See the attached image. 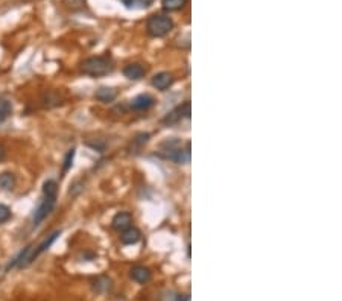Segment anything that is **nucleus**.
Returning <instances> with one entry per match:
<instances>
[{
	"instance_id": "obj_1",
	"label": "nucleus",
	"mask_w": 342,
	"mask_h": 301,
	"mask_svg": "<svg viewBox=\"0 0 342 301\" xmlns=\"http://www.w3.org/2000/svg\"><path fill=\"white\" fill-rule=\"evenodd\" d=\"M160 157H163L166 160L174 161L178 165H186L190 161V143L186 145V148H182L179 140H166L162 145L160 149Z\"/></svg>"
},
{
	"instance_id": "obj_2",
	"label": "nucleus",
	"mask_w": 342,
	"mask_h": 301,
	"mask_svg": "<svg viewBox=\"0 0 342 301\" xmlns=\"http://www.w3.org/2000/svg\"><path fill=\"white\" fill-rule=\"evenodd\" d=\"M114 70V64L110 56H91L82 61L81 72L87 76L100 78L107 76Z\"/></svg>"
},
{
	"instance_id": "obj_3",
	"label": "nucleus",
	"mask_w": 342,
	"mask_h": 301,
	"mask_svg": "<svg viewBox=\"0 0 342 301\" xmlns=\"http://www.w3.org/2000/svg\"><path fill=\"white\" fill-rule=\"evenodd\" d=\"M146 29H147V33H149L151 37L162 38V37H166L167 33L174 29V21L169 16L154 14V16H151L149 18H147Z\"/></svg>"
},
{
	"instance_id": "obj_4",
	"label": "nucleus",
	"mask_w": 342,
	"mask_h": 301,
	"mask_svg": "<svg viewBox=\"0 0 342 301\" xmlns=\"http://www.w3.org/2000/svg\"><path fill=\"white\" fill-rule=\"evenodd\" d=\"M55 204H56V196H44V200L38 205L35 213H33V217H32L33 225H38L40 222H43L44 219L50 215V212L53 210Z\"/></svg>"
},
{
	"instance_id": "obj_5",
	"label": "nucleus",
	"mask_w": 342,
	"mask_h": 301,
	"mask_svg": "<svg viewBox=\"0 0 342 301\" xmlns=\"http://www.w3.org/2000/svg\"><path fill=\"white\" fill-rule=\"evenodd\" d=\"M189 117H190V102L186 100L182 105H178L175 110L167 113L166 117L163 119V123L164 125H175L178 122H181L182 119H189Z\"/></svg>"
},
{
	"instance_id": "obj_6",
	"label": "nucleus",
	"mask_w": 342,
	"mask_h": 301,
	"mask_svg": "<svg viewBox=\"0 0 342 301\" xmlns=\"http://www.w3.org/2000/svg\"><path fill=\"white\" fill-rule=\"evenodd\" d=\"M154 105H155V98L149 93L139 95L131 100V108L135 111H146L152 108Z\"/></svg>"
},
{
	"instance_id": "obj_7",
	"label": "nucleus",
	"mask_w": 342,
	"mask_h": 301,
	"mask_svg": "<svg viewBox=\"0 0 342 301\" xmlns=\"http://www.w3.org/2000/svg\"><path fill=\"white\" fill-rule=\"evenodd\" d=\"M151 271L149 268H146V266H142V265H135L131 268L130 271V277L135 282V283H140V284H145L151 280Z\"/></svg>"
},
{
	"instance_id": "obj_8",
	"label": "nucleus",
	"mask_w": 342,
	"mask_h": 301,
	"mask_svg": "<svg viewBox=\"0 0 342 301\" xmlns=\"http://www.w3.org/2000/svg\"><path fill=\"white\" fill-rule=\"evenodd\" d=\"M132 224V215L128 213V212H119L114 215L113 217V221H111V225L114 230H117V231H123V230H127L128 227H131Z\"/></svg>"
},
{
	"instance_id": "obj_9",
	"label": "nucleus",
	"mask_w": 342,
	"mask_h": 301,
	"mask_svg": "<svg viewBox=\"0 0 342 301\" xmlns=\"http://www.w3.org/2000/svg\"><path fill=\"white\" fill-rule=\"evenodd\" d=\"M60 234H61V231H60V230H56L55 233H52L50 236H48V237H46V239L41 242V244H40L38 247H35V250L32 251V256H31V263H32L33 260H35L38 256H41V254H43L44 251H48V250L52 247V244H53V242H55L56 239H58V236H60Z\"/></svg>"
},
{
	"instance_id": "obj_10",
	"label": "nucleus",
	"mask_w": 342,
	"mask_h": 301,
	"mask_svg": "<svg viewBox=\"0 0 342 301\" xmlns=\"http://www.w3.org/2000/svg\"><path fill=\"white\" fill-rule=\"evenodd\" d=\"M140 237H142L140 230L131 225V227H128L127 230L122 231L120 242H122L123 245H134V244H137V242L140 240Z\"/></svg>"
},
{
	"instance_id": "obj_11",
	"label": "nucleus",
	"mask_w": 342,
	"mask_h": 301,
	"mask_svg": "<svg viewBox=\"0 0 342 301\" xmlns=\"http://www.w3.org/2000/svg\"><path fill=\"white\" fill-rule=\"evenodd\" d=\"M172 83H174V78L170 76L167 72H160L152 78V85L160 91L167 90L170 85H172Z\"/></svg>"
},
{
	"instance_id": "obj_12",
	"label": "nucleus",
	"mask_w": 342,
	"mask_h": 301,
	"mask_svg": "<svg viewBox=\"0 0 342 301\" xmlns=\"http://www.w3.org/2000/svg\"><path fill=\"white\" fill-rule=\"evenodd\" d=\"M146 70L142 64H128L123 68V75L131 81H139L145 76Z\"/></svg>"
},
{
	"instance_id": "obj_13",
	"label": "nucleus",
	"mask_w": 342,
	"mask_h": 301,
	"mask_svg": "<svg viewBox=\"0 0 342 301\" xmlns=\"http://www.w3.org/2000/svg\"><path fill=\"white\" fill-rule=\"evenodd\" d=\"M95 98L100 102H105V103L113 102L117 98V90L113 87H100L95 91Z\"/></svg>"
},
{
	"instance_id": "obj_14",
	"label": "nucleus",
	"mask_w": 342,
	"mask_h": 301,
	"mask_svg": "<svg viewBox=\"0 0 342 301\" xmlns=\"http://www.w3.org/2000/svg\"><path fill=\"white\" fill-rule=\"evenodd\" d=\"M16 186V177L13 172H2L0 173V189L2 190H13Z\"/></svg>"
},
{
	"instance_id": "obj_15",
	"label": "nucleus",
	"mask_w": 342,
	"mask_h": 301,
	"mask_svg": "<svg viewBox=\"0 0 342 301\" xmlns=\"http://www.w3.org/2000/svg\"><path fill=\"white\" fill-rule=\"evenodd\" d=\"M120 2L128 9H145L149 8L154 3V0H120Z\"/></svg>"
},
{
	"instance_id": "obj_16",
	"label": "nucleus",
	"mask_w": 342,
	"mask_h": 301,
	"mask_svg": "<svg viewBox=\"0 0 342 301\" xmlns=\"http://www.w3.org/2000/svg\"><path fill=\"white\" fill-rule=\"evenodd\" d=\"M11 113H13V105H11V102L0 96V123L5 122L11 116Z\"/></svg>"
},
{
	"instance_id": "obj_17",
	"label": "nucleus",
	"mask_w": 342,
	"mask_h": 301,
	"mask_svg": "<svg viewBox=\"0 0 342 301\" xmlns=\"http://www.w3.org/2000/svg\"><path fill=\"white\" fill-rule=\"evenodd\" d=\"M43 195L44 196H56L58 195V184L53 180H48L43 184Z\"/></svg>"
},
{
	"instance_id": "obj_18",
	"label": "nucleus",
	"mask_w": 342,
	"mask_h": 301,
	"mask_svg": "<svg viewBox=\"0 0 342 301\" xmlns=\"http://www.w3.org/2000/svg\"><path fill=\"white\" fill-rule=\"evenodd\" d=\"M187 3V0H163V8L166 11H178Z\"/></svg>"
},
{
	"instance_id": "obj_19",
	"label": "nucleus",
	"mask_w": 342,
	"mask_h": 301,
	"mask_svg": "<svg viewBox=\"0 0 342 301\" xmlns=\"http://www.w3.org/2000/svg\"><path fill=\"white\" fill-rule=\"evenodd\" d=\"M75 154H76V149L72 148V149H68V152L65 154L64 157V165H63V173H65L68 169L72 167L73 165V160H75Z\"/></svg>"
},
{
	"instance_id": "obj_20",
	"label": "nucleus",
	"mask_w": 342,
	"mask_h": 301,
	"mask_svg": "<svg viewBox=\"0 0 342 301\" xmlns=\"http://www.w3.org/2000/svg\"><path fill=\"white\" fill-rule=\"evenodd\" d=\"M13 213H11V208L5 204H0V224H5L8 222Z\"/></svg>"
},
{
	"instance_id": "obj_21",
	"label": "nucleus",
	"mask_w": 342,
	"mask_h": 301,
	"mask_svg": "<svg viewBox=\"0 0 342 301\" xmlns=\"http://www.w3.org/2000/svg\"><path fill=\"white\" fill-rule=\"evenodd\" d=\"M5 152H6V150H5L3 145H0V161H2V160L5 158Z\"/></svg>"
}]
</instances>
